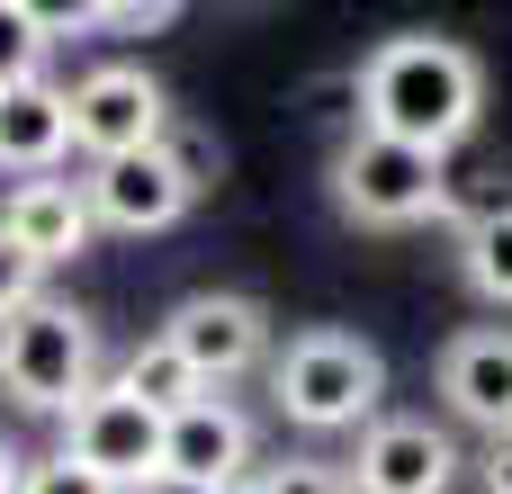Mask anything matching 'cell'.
<instances>
[{
  "mask_svg": "<svg viewBox=\"0 0 512 494\" xmlns=\"http://www.w3.org/2000/svg\"><path fill=\"white\" fill-rule=\"evenodd\" d=\"M486 108V72L468 45L450 36H387L360 63V135L414 144V153H450Z\"/></svg>",
  "mask_w": 512,
  "mask_h": 494,
  "instance_id": "cell-1",
  "label": "cell"
},
{
  "mask_svg": "<svg viewBox=\"0 0 512 494\" xmlns=\"http://www.w3.org/2000/svg\"><path fill=\"white\" fill-rule=\"evenodd\" d=\"M378 396H387V360L360 333H342V324L288 333V351L270 360V405L297 432H369Z\"/></svg>",
  "mask_w": 512,
  "mask_h": 494,
  "instance_id": "cell-2",
  "label": "cell"
},
{
  "mask_svg": "<svg viewBox=\"0 0 512 494\" xmlns=\"http://www.w3.org/2000/svg\"><path fill=\"white\" fill-rule=\"evenodd\" d=\"M99 387V324L63 297H36L18 315H0V396L27 414H72Z\"/></svg>",
  "mask_w": 512,
  "mask_h": 494,
  "instance_id": "cell-3",
  "label": "cell"
},
{
  "mask_svg": "<svg viewBox=\"0 0 512 494\" xmlns=\"http://www.w3.org/2000/svg\"><path fill=\"white\" fill-rule=\"evenodd\" d=\"M333 198L351 225H432L450 207V180H441V153H414V144H387V135H351L342 162H333Z\"/></svg>",
  "mask_w": 512,
  "mask_h": 494,
  "instance_id": "cell-4",
  "label": "cell"
},
{
  "mask_svg": "<svg viewBox=\"0 0 512 494\" xmlns=\"http://www.w3.org/2000/svg\"><path fill=\"white\" fill-rule=\"evenodd\" d=\"M162 135H171V99L144 63H99L72 81V153L126 162V153H153Z\"/></svg>",
  "mask_w": 512,
  "mask_h": 494,
  "instance_id": "cell-5",
  "label": "cell"
},
{
  "mask_svg": "<svg viewBox=\"0 0 512 494\" xmlns=\"http://www.w3.org/2000/svg\"><path fill=\"white\" fill-rule=\"evenodd\" d=\"M63 459L90 468V477H108L117 494H135L144 477H162V414H144V405L108 378V387H90V396L63 414Z\"/></svg>",
  "mask_w": 512,
  "mask_h": 494,
  "instance_id": "cell-6",
  "label": "cell"
},
{
  "mask_svg": "<svg viewBox=\"0 0 512 494\" xmlns=\"http://www.w3.org/2000/svg\"><path fill=\"white\" fill-rule=\"evenodd\" d=\"M162 342L198 369V387H225V378H243L270 351V315L252 297H234V288H207V297H180L162 315Z\"/></svg>",
  "mask_w": 512,
  "mask_h": 494,
  "instance_id": "cell-7",
  "label": "cell"
},
{
  "mask_svg": "<svg viewBox=\"0 0 512 494\" xmlns=\"http://www.w3.org/2000/svg\"><path fill=\"white\" fill-rule=\"evenodd\" d=\"M459 486V441L432 414H378L360 432L351 494H450Z\"/></svg>",
  "mask_w": 512,
  "mask_h": 494,
  "instance_id": "cell-8",
  "label": "cell"
},
{
  "mask_svg": "<svg viewBox=\"0 0 512 494\" xmlns=\"http://www.w3.org/2000/svg\"><path fill=\"white\" fill-rule=\"evenodd\" d=\"M243 468H252V423H243V414H234L216 387L162 423V477L225 494V486H243Z\"/></svg>",
  "mask_w": 512,
  "mask_h": 494,
  "instance_id": "cell-9",
  "label": "cell"
},
{
  "mask_svg": "<svg viewBox=\"0 0 512 494\" xmlns=\"http://www.w3.org/2000/svg\"><path fill=\"white\" fill-rule=\"evenodd\" d=\"M441 405H450L468 432H486V441L512 432V324H468V333H450V351H441Z\"/></svg>",
  "mask_w": 512,
  "mask_h": 494,
  "instance_id": "cell-10",
  "label": "cell"
},
{
  "mask_svg": "<svg viewBox=\"0 0 512 494\" xmlns=\"http://www.w3.org/2000/svg\"><path fill=\"white\" fill-rule=\"evenodd\" d=\"M81 198H90V225H117V234H162V225L189 216V189L162 162V144L153 153H126V162H90Z\"/></svg>",
  "mask_w": 512,
  "mask_h": 494,
  "instance_id": "cell-11",
  "label": "cell"
},
{
  "mask_svg": "<svg viewBox=\"0 0 512 494\" xmlns=\"http://www.w3.org/2000/svg\"><path fill=\"white\" fill-rule=\"evenodd\" d=\"M0 234L36 261V270H63L72 252H90V198H81V180H18L9 198H0Z\"/></svg>",
  "mask_w": 512,
  "mask_h": 494,
  "instance_id": "cell-12",
  "label": "cell"
},
{
  "mask_svg": "<svg viewBox=\"0 0 512 494\" xmlns=\"http://www.w3.org/2000/svg\"><path fill=\"white\" fill-rule=\"evenodd\" d=\"M63 153H72V90H54L45 72L18 81V90H0V171L45 180Z\"/></svg>",
  "mask_w": 512,
  "mask_h": 494,
  "instance_id": "cell-13",
  "label": "cell"
},
{
  "mask_svg": "<svg viewBox=\"0 0 512 494\" xmlns=\"http://www.w3.org/2000/svg\"><path fill=\"white\" fill-rule=\"evenodd\" d=\"M117 387H126V396H135L144 414H162V423H171L180 405H198V396H207V387H198V369H189V360H180V351H171L162 333L126 351V369H117Z\"/></svg>",
  "mask_w": 512,
  "mask_h": 494,
  "instance_id": "cell-14",
  "label": "cell"
},
{
  "mask_svg": "<svg viewBox=\"0 0 512 494\" xmlns=\"http://www.w3.org/2000/svg\"><path fill=\"white\" fill-rule=\"evenodd\" d=\"M459 279H468L486 306H512V198H495L486 216H468V234H459Z\"/></svg>",
  "mask_w": 512,
  "mask_h": 494,
  "instance_id": "cell-15",
  "label": "cell"
},
{
  "mask_svg": "<svg viewBox=\"0 0 512 494\" xmlns=\"http://www.w3.org/2000/svg\"><path fill=\"white\" fill-rule=\"evenodd\" d=\"M45 45H54V9H27V0H0V90L36 81V72H45Z\"/></svg>",
  "mask_w": 512,
  "mask_h": 494,
  "instance_id": "cell-16",
  "label": "cell"
},
{
  "mask_svg": "<svg viewBox=\"0 0 512 494\" xmlns=\"http://www.w3.org/2000/svg\"><path fill=\"white\" fill-rule=\"evenodd\" d=\"M162 162L180 171V189H189V198H207V189H216V171H225L216 135H198V126H180V117H171V135H162Z\"/></svg>",
  "mask_w": 512,
  "mask_h": 494,
  "instance_id": "cell-17",
  "label": "cell"
},
{
  "mask_svg": "<svg viewBox=\"0 0 512 494\" xmlns=\"http://www.w3.org/2000/svg\"><path fill=\"white\" fill-rule=\"evenodd\" d=\"M261 494H351V468H333V459H288V468H270Z\"/></svg>",
  "mask_w": 512,
  "mask_h": 494,
  "instance_id": "cell-18",
  "label": "cell"
},
{
  "mask_svg": "<svg viewBox=\"0 0 512 494\" xmlns=\"http://www.w3.org/2000/svg\"><path fill=\"white\" fill-rule=\"evenodd\" d=\"M18 494H117V486H108V477H90V468H72V459L54 450V459H27Z\"/></svg>",
  "mask_w": 512,
  "mask_h": 494,
  "instance_id": "cell-19",
  "label": "cell"
},
{
  "mask_svg": "<svg viewBox=\"0 0 512 494\" xmlns=\"http://www.w3.org/2000/svg\"><path fill=\"white\" fill-rule=\"evenodd\" d=\"M36 297H45V270H36V261H27V252H18V243L0 234V315L36 306Z\"/></svg>",
  "mask_w": 512,
  "mask_h": 494,
  "instance_id": "cell-20",
  "label": "cell"
},
{
  "mask_svg": "<svg viewBox=\"0 0 512 494\" xmlns=\"http://www.w3.org/2000/svg\"><path fill=\"white\" fill-rule=\"evenodd\" d=\"M477 486H486V494H512V432H504V441H486V459H477Z\"/></svg>",
  "mask_w": 512,
  "mask_h": 494,
  "instance_id": "cell-21",
  "label": "cell"
},
{
  "mask_svg": "<svg viewBox=\"0 0 512 494\" xmlns=\"http://www.w3.org/2000/svg\"><path fill=\"white\" fill-rule=\"evenodd\" d=\"M18 477H27V459H18V450L0 441V494H18Z\"/></svg>",
  "mask_w": 512,
  "mask_h": 494,
  "instance_id": "cell-22",
  "label": "cell"
},
{
  "mask_svg": "<svg viewBox=\"0 0 512 494\" xmlns=\"http://www.w3.org/2000/svg\"><path fill=\"white\" fill-rule=\"evenodd\" d=\"M135 494H207V486H180V477H144Z\"/></svg>",
  "mask_w": 512,
  "mask_h": 494,
  "instance_id": "cell-23",
  "label": "cell"
},
{
  "mask_svg": "<svg viewBox=\"0 0 512 494\" xmlns=\"http://www.w3.org/2000/svg\"><path fill=\"white\" fill-rule=\"evenodd\" d=\"M225 494H261V477H243V486H225Z\"/></svg>",
  "mask_w": 512,
  "mask_h": 494,
  "instance_id": "cell-24",
  "label": "cell"
}]
</instances>
